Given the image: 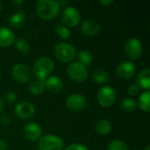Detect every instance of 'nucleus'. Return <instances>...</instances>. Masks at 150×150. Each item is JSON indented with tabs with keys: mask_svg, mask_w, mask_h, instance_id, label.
I'll return each instance as SVG.
<instances>
[{
	"mask_svg": "<svg viewBox=\"0 0 150 150\" xmlns=\"http://www.w3.org/2000/svg\"><path fill=\"white\" fill-rule=\"evenodd\" d=\"M54 62L48 57H41L36 60L33 66V72L36 79L45 81L53 72Z\"/></svg>",
	"mask_w": 150,
	"mask_h": 150,
	"instance_id": "nucleus-2",
	"label": "nucleus"
},
{
	"mask_svg": "<svg viewBox=\"0 0 150 150\" xmlns=\"http://www.w3.org/2000/svg\"><path fill=\"white\" fill-rule=\"evenodd\" d=\"M116 96H117L116 91L112 87L105 85L98 90L97 98H98V104L102 107L108 108L114 104L116 100Z\"/></svg>",
	"mask_w": 150,
	"mask_h": 150,
	"instance_id": "nucleus-7",
	"label": "nucleus"
},
{
	"mask_svg": "<svg viewBox=\"0 0 150 150\" xmlns=\"http://www.w3.org/2000/svg\"><path fill=\"white\" fill-rule=\"evenodd\" d=\"M63 146V141L59 136L54 134H46L38 142L39 150H62Z\"/></svg>",
	"mask_w": 150,
	"mask_h": 150,
	"instance_id": "nucleus-5",
	"label": "nucleus"
},
{
	"mask_svg": "<svg viewBox=\"0 0 150 150\" xmlns=\"http://www.w3.org/2000/svg\"><path fill=\"white\" fill-rule=\"evenodd\" d=\"M106 150H128V146L121 140H115L108 144Z\"/></svg>",
	"mask_w": 150,
	"mask_h": 150,
	"instance_id": "nucleus-27",
	"label": "nucleus"
},
{
	"mask_svg": "<svg viewBox=\"0 0 150 150\" xmlns=\"http://www.w3.org/2000/svg\"><path fill=\"white\" fill-rule=\"evenodd\" d=\"M145 150H150V147H149V146H147V147L145 148Z\"/></svg>",
	"mask_w": 150,
	"mask_h": 150,
	"instance_id": "nucleus-36",
	"label": "nucleus"
},
{
	"mask_svg": "<svg viewBox=\"0 0 150 150\" xmlns=\"http://www.w3.org/2000/svg\"><path fill=\"white\" fill-rule=\"evenodd\" d=\"M60 3L54 0H40L35 4V12L43 20L55 18L60 11Z\"/></svg>",
	"mask_w": 150,
	"mask_h": 150,
	"instance_id": "nucleus-1",
	"label": "nucleus"
},
{
	"mask_svg": "<svg viewBox=\"0 0 150 150\" xmlns=\"http://www.w3.org/2000/svg\"><path fill=\"white\" fill-rule=\"evenodd\" d=\"M136 69V66L133 62H122L116 67V75L120 79L130 80L135 76Z\"/></svg>",
	"mask_w": 150,
	"mask_h": 150,
	"instance_id": "nucleus-10",
	"label": "nucleus"
},
{
	"mask_svg": "<svg viewBox=\"0 0 150 150\" xmlns=\"http://www.w3.org/2000/svg\"><path fill=\"white\" fill-rule=\"evenodd\" d=\"M4 99L10 104H13L17 101V95L12 91H8L4 96Z\"/></svg>",
	"mask_w": 150,
	"mask_h": 150,
	"instance_id": "nucleus-30",
	"label": "nucleus"
},
{
	"mask_svg": "<svg viewBox=\"0 0 150 150\" xmlns=\"http://www.w3.org/2000/svg\"><path fill=\"white\" fill-rule=\"evenodd\" d=\"M120 109L126 112V113H132L134 112L136 108H137V104L136 101L133 98H123L120 103Z\"/></svg>",
	"mask_w": 150,
	"mask_h": 150,
	"instance_id": "nucleus-21",
	"label": "nucleus"
},
{
	"mask_svg": "<svg viewBox=\"0 0 150 150\" xmlns=\"http://www.w3.org/2000/svg\"><path fill=\"white\" fill-rule=\"evenodd\" d=\"M16 36L14 33L6 26H0V47H8L14 44Z\"/></svg>",
	"mask_w": 150,
	"mask_h": 150,
	"instance_id": "nucleus-15",
	"label": "nucleus"
},
{
	"mask_svg": "<svg viewBox=\"0 0 150 150\" xmlns=\"http://www.w3.org/2000/svg\"><path fill=\"white\" fill-rule=\"evenodd\" d=\"M56 34L62 40H68L70 36V30L62 24H56L54 27Z\"/></svg>",
	"mask_w": 150,
	"mask_h": 150,
	"instance_id": "nucleus-26",
	"label": "nucleus"
},
{
	"mask_svg": "<svg viewBox=\"0 0 150 150\" xmlns=\"http://www.w3.org/2000/svg\"><path fill=\"white\" fill-rule=\"evenodd\" d=\"M25 19H26L25 13L23 11H18L14 12L9 18L8 23H9L11 27L15 28V29H18L25 24Z\"/></svg>",
	"mask_w": 150,
	"mask_h": 150,
	"instance_id": "nucleus-18",
	"label": "nucleus"
},
{
	"mask_svg": "<svg viewBox=\"0 0 150 150\" xmlns=\"http://www.w3.org/2000/svg\"><path fill=\"white\" fill-rule=\"evenodd\" d=\"M94 128L98 134L108 135L112 130V123L107 120H98L96 122Z\"/></svg>",
	"mask_w": 150,
	"mask_h": 150,
	"instance_id": "nucleus-20",
	"label": "nucleus"
},
{
	"mask_svg": "<svg viewBox=\"0 0 150 150\" xmlns=\"http://www.w3.org/2000/svg\"><path fill=\"white\" fill-rule=\"evenodd\" d=\"M35 106L27 101L18 103L14 107L15 115L20 120H29L35 114Z\"/></svg>",
	"mask_w": 150,
	"mask_h": 150,
	"instance_id": "nucleus-9",
	"label": "nucleus"
},
{
	"mask_svg": "<svg viewBox=\"0 0 150 150\" xmlns=\"http://www.w3.org/2000/svg\"><path fill=\"white\" fill-rule=\"evenodd\" d=\"M92 79L98 84H106L111 81V76L105 69H98L92 73Z\"/></svg>",
	"mask_w": 150,
	"mask_h": 150,
	"instance_id": "nucleus-19",
	"label": "nucleus"
},
{
	"mask_svg": "<svg viewBox=\"0 0 150 150\" xmlns=\"http://www.w3.org/2000/svg\"><path fill=\"white\" fill-rule=\"evenodd\" d=\"M15 44V48L17 51H18L19 53L21 54H28L29 51H30V44L29 42L25 40V39H23V38H19L18 40H15L14 42Z\"/></svg>",
	"mask_w": 150,
	"mask_h": 150,
	"instance_id": "nucleus-25",
	"label": "nucleus"
},
{
	"mask_svg": "<svg viewBox=\"0 0 150 150\" xmlns=\"http://www.w3.org/2000/svg\"><path fill=\"white\" fill-rule=\"evenodd\" d=\"M66 106L72 112H80L87 105V100L84 96L81 94H71L65 101Z\"/></svg>",
	"mask_w": 150,
	"mask_h": 150,
	"instance_id": "nucleus-11",
	"label": "nucleus"
},
{
	"mask_svg": "<svg viewBox=\"0 0 150 150\" xmlns=\"http://www.w3.org/2000/svg\"><path fill=\"white\" fill-rule=\"evenodd\" d=\"M0 150H7V144L2 139H0Z\"/></svg>",
	"mask_w": 150,
	"mask_h": 150,
	"instance_id": "nucleus-33",
	"label": "nucleus"
},
{
	"mask_svg": "<svg viewBox=\"0 0 150 150\" xmlns=\"http://www.w3.org/2000/svg\"><path fill=\"white\" fill-rule=\"evenodd\" d=\"M125 53L127 56L132 61H135L141 58L142 54V45L140 40L136 38L129 39L125 44Z\"/></svg>",
	"mask_w": 150,
	"mask_h": 150,
	"instance_id": "nucleus-8",
	"label": "nucleus"
},
{
	"mask_svg": "<svg viewBox=\"0 0 150 150\" xmlns=\"http://www.w3.org/2000/svg\"><path fill=\"white\" fill-rule=\"evenodd\" d=\"M45 88L52 93H59L63 89V82L57 76H49L44 81Z\"/></svg>",
	"mask_w": 150,
	"mask_h": 150,
	"instance_id": "nucleus-16",
	"label": "nucleus"
},
{
	"mask_svg": "<svg viewBox=\"0 0 150 150\" xmlns=\"http://www.w3.org/2000/svg\"><path fill=\"white\" fill-rule=\"evenodd\" d=\"M149 98L150 92L149 91H145L139 98L137 104V106L145 112H149L150 105H149Z\"/></svg>",
	"mask_w": 150,
	"mask_h": 150,
	"instance_id": "nucleus-23",
	"label": "nucleus"
},
{
	"mask_svg": "<svg viewBox=\"0 0 150 150\" xmlns=\"http://www.w3.org/2000/svg\"><path fill=\"white\" fill-rule=\"evenodd\" d=\"M13 78L18 83H26L31 79L32 73L28 66L24 63H18L12 67L11 69Z\"/></svg>",
	"mask_w": 150,
	"mask_h": 150,
	"instance_id": "nucleus-12",
	"label": "nucleus"
},
{
	"mask_svg": "<svg viewBox=\"0 0 150 150\" xmlns=\"http://www.w3.org/2000/svg\"><path fill=\"white\" fill-rule=\"evenodd\" d=\"M45 90V84H44V81L42 80H33L32 81L29 85H28V91L30 94L33 95H40L43 93Z\"/></svg>",
	"mask_w": 150,
	"mask_h": 150,
	"instance_id": "nucleus-22",
	"label": "nucleus"
},
{
	"mask_svg": "<svg viewBox=\"0 0 150 150\" xmlns=\"http://www.w3.org/2000/svg\"><path fill=\"white\" fill-rule=\"evenodd\" d=\"M67 75L70 80L76 83H83L88 78L87 67L78 62H72L67 68Z\"/></svg>",
	"mask_w": 150,
	"mask_h": 150,
	"instance_id": "nucleus-4",
	"label": "nucleus"
},
{
	"mask_svg": "<svg viewBox=\"0 0 150 150\" xmlns=\"http://www.w3.org/2000/svg\"><path fill=\"white\" fill-rule=\"evenodd\" d=\"M11 118L10 116H8L7 114H3L1 117H0V123L4 125V126H7L11 123Z\"/></svg>",
	"mask_w": 150,
	"mask_h": 150,
	"instance_id": "nucleus-31",
	"label": "nucleus"
},
{
	"mask_svg": "<svg viewBox=\"0 0 150 150\" xmlns=\"http://www.w3.org/2000/svg\"><path fill=\"white\" fill-rule=\"evenodd\" d=\"M76 55H77L78 62L82 63L85 67L90 66L93 61V54L88 50H81L77 53Z\"/></svg>",
	"mask_w": 150,
	"mask_h": 150,
	"instance_id": "nucleus-24",
	"label": "nucleus"
},
{
	"mask_svg": "<svg viewBox=\"0 0 150 150\" xmlns=\"http://www.w3.org/2000/svg\"><path fill=\"white\" fill-rule=\"evenodd\" d=\"M54 52L55 58L62 63L70 62L76 56V50L75 47L66 42H60L56 44Z\"/></svg>",
	"mask_w": 150,
	"mask_h": 150,
	"instance_id": "nucleus-3",
	"label": "nucleus"
},
{
	"mask_svg": "<svg viewBox=\"0 0 150 150\" xmlns=\"http://www.w3.org/2000/svg\"><path fill=\"white\" fill-rule=\"evenodd\" d=\"M4 103L3 98L0 97V114L2 113V112L4 111Z\"/></svg>",
	"mask_w": 150,
	"mask_h": 150,
	"instance_id": "nucleus-34",
	"label": "nucleus"
},
{
	"mask_svg": "<svg viewBox=\"0 0 150 150\" xmlns=\"http://www.w3.org/2000/svg\"><path fill=\"white\" fill-rule=\"evenodd\" d=\"M24 136L31 142H37L42 137V129L40 126L35 122H29L23 128Z\"/></svg>",
	"mask_w": 150,
	"mask_h": 150,
	"instance_id": "nucleus-13",
	"label": "nucleus"
},
{
	"mask_svg": "<svg viewBox=\"0 0 150 150\" xmlns=\"http://www.w3.org/2000/svg\"><path fill=\"white\" fill-rule=\"evenodd\" d=\"M133 150H139V149H133Z\"/></svg>",
	"mask_w": 150,
	"mask_h": 150,
	"instance_id": "nucleus-38",
	"label": "nucleus"
},
{
	"mask_svg": "<svg viewBox=\"0 0 150 150\" xmlns=\"http://www.w3.org/2000/svg\"><path fill=\"white\" fill-rule=\"evenodd\" d=\"M135 84L142 90L149 91L150 88V69H145L142 70L135 78Z\"/></svg>",
	"mask_w": 150,
	"mask_h": 150,
	"instance_id": "nucleus-17",
	"label": "nucleus"
},
{
	"mask_svg": "<svg viewBox=\"0 0 150 150\" xmlns=\"http://www.w3.org/2000/svg\"><path fill=\"white\" fill-rule=\"evenodd\" d=\"M61 20L62 25L69 27H76L81 21V14L75 7L68 6L64 8L61 13Z\"/></svg>",
	"mask_w": 150,
	"mask_h": 150,
	"instance_id": "nucleus-6",
	"label": "nucleus"
},
{
	"mask_svg": "<svg viewBox=\"0 0 150 150\" xmlns=\"http://www.w3.org/2000/svg\"><path fill=\"white\" fill-rule=\"evenodd\" d=\"M98 3H99L101 5H103V6H109V5H111L112 4H113L114 1H113V0H100Z\"/></svg>",
	"mask_w": 150,
	"mask_h": 150,
	"instance_id": "nucleus-32",
	"label": "nucleus"
},
{
	"mask_svg": "<svg viewBox=\"0 0 150 150\" xmlns=\"http://www.w3.org/2000/svg\"><path fill=\"white\" fill-rule=\"evenodd\" d=\"M140 90H141V89H140L136 84H132V85H130V86L128 87V89H127V93H128L130 96H132V97H135V96H137V95L139 94Z\"/></svg>",
	"mask_w": 150,
	"mask_h": 150,
	"instance_id": "nucleus-29",
	"label": "nucleus"
},
{
	"mask_svg": "<svg viewBox=\"0 0 150 150\" xmlns=\"http://www.w3.org/2000/svg\"><path fill=\"white\" fill-rule=\"evenodd\" d=\"M80 30L83 35L88 37H93L96 36L101 31V25L97 20L90 18L84 20L82 23Z\"/></svg>",
	"mask_w": 150,
	"mask_h": 150,
	"instance_id": "nucleus-14",
	"label": "nucleus"
},
{
	"mask_svg": "<svg viewBox=\"0 0 150 150\" xmlns=\"http://www.w3.org/2000/svg\"><path fill=\"white\" fill-rule=\"evenodd\" d=\"M64 150H89L86 146L81 143H73L69 145Z\"/></svg>",
	"mask_w": 150,
	"mask_h": 150,
	"instance_id": "nucleus-28",
	"label": "nucleus"
},
{
	"mask_svg": "<svg viewBox=\"0 0 150 150\" xmlns=\"http://www.w3.org/2000/svg\"><path fill=\"white\" fill-rule=\"evenodd\" d=\"M11 3L14 4H18V5H20V4H23V1H22V0H17V1H12Z\"/></svg>",
	"mask_w": 150,
	"mask_h": 150,
	"instance_id": "nucleus-35",
	"label": "nucleus"
},
{
	"mask_svg": "<svg viewBox=\"0 0 150 150\" xmlns=\"http://www.w3.org/2000/svg\"><path fill=\"white\" fill-rule=\"evenodd\" d=\"M1 9H2V5H1V2H0V11H1Z\"/></svg>",
	"mask_w": 150,
	"mask_h": 150,
	"instance_id": "nucleus-37",
	"label": "nucleus"
}]
</instances>
